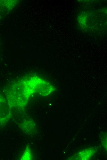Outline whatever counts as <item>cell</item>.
Segmentation results:
<instances>
[{
	"instance_id": "277c9868",
	"label": "cell",
	"mask_w": 107,
	"mask_h": 160,
	"mask_svg": "<svg viewBox=\"0 0 107 160\" xmlns=\"http://www.w3.org/2000/svg\"><path fill=\"white\" fill-rule=\"evenodd\" d=\"M95 151L93 149H88L81 152L78 156V160H87L90 158Z\"/></svg>"
},
{
	"instance_id": "8992f818",
	"label": "cell",
	"mask_w": 107,
	"mask_h": 160,
	"mask_svg": "<svg viewBox=\"0 0 107 160\" xmlns=\"http://www.w3.org/2000/svg\"><path fill=\"white\" fill-rule=\"evenodd\" d=\"M32 158L31 153L30 149L27 147L23 153L21 160H31Z\"/></svg>"
},
{
	"instance_id": "6da1fadb",
	"label": "cell",
	"mask_w": 107,
	"mask_h": 160,
	"mask_svg": "<svg viewBox=\"0 0 107 160\" xmlns=\"http://www.w3.org/2000/svg\"><path fill=\"white\" fill-rule=\"evenodd\" d=\"M54 90L50 82L35 75H30L12 82L6 86L5 98L11 109L21 110L30 98L37 94L46 96Z\"/></svg>"
},
{
	"instance_id": "7a4b0ae2",
	"label": "cell",
	"mask_w": 107,
	"mask_h": 160,
	"mask_svg": "<svg viewBox=\"0 0 107 160\" xmlns=\"http://www.w3.org/2000/svg\"><path fill=\"white\" fill-rule=\"evenodd\" d=\"M12 109L5 97L0 94V127L6 124L12 117Z\"/></svg>"
},
{
	"instance_id": "5b68a950",
	"label": "cell",
	"mask_w": 107,
	"mask_h": 160,
	"mask_svg": "<svg viewBox=\"0 0 107 160\" xmlns=\"http://www.w3.org/2000/svg\"><path fill=\"white\" fill-rule=\"evenodd\" d=\"M23 131L27 133H32L34 128V125L33 122L29 120L24 121L21 126Z\"/></svg>"
},
{
	"instance_id": "3957f363",
	"label": "cell",
	"mask_w": 107,
	"mask_h": 160,
	"mask_svg": "<svg viewBox=\"0 0 107 160\" xmlns=\"http://www.w3.org/2000/svg\"><path fill=\"white\" fill-rule=\"evenodd\" d=\"M0 17L4 12L10 10L14 6V2L11 1H0Z\"/></svg>"
}]
</instances>
